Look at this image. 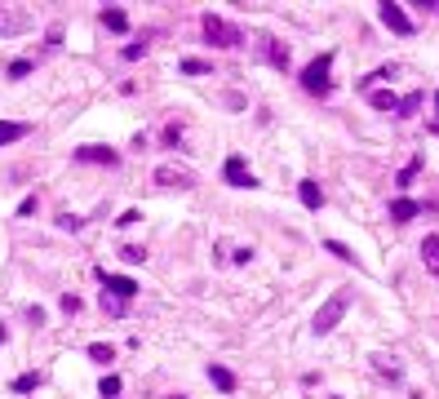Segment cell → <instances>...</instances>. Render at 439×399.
<instances>
[{"mask_svg":"<svg viewBox=\"0 0 439 399\" xmlns=\"http://www.w3.org/2000/svg\"><path fill=\"white\" fill-rule=\"evenodd\" d=\"M169 399H186V395H169Z\"/></svg>","mask_w":439,"mask_h":399,"instance_id":"obj_36","label":"cell"},{"mask_svg":"<svg viewBox=\"0 0 439 399\" xmlns=\"http://www.w3.org/2000/svg\"><path fill=\"white\" fill-rule=\"evenodd\" d=\"M142 53H147V45H125V49H120V58H125V62H138Z\"/></svg>","mask_w":439,"mask_h":399,"instance_id":"obj_29","label":"cell"},{"mask_svg":"<svg viewBox=\"0 0 439 399\" xmlns=\"http://www.w3.org/2000/svg\"><path fill=\"white\" fill-rule=\"evenodd\" d=\"M164 147H182V125H169V129H164Z\"/></svg>","mask_w":439,"mask_h":399,"instance_id":"obj_30","label":"cell"},{"mask_svg":"<svg viewBox=\"0 0 439 399\" xmlns=\"http://www.w3.org/2000/svg\"><path fill=\"white\" fill-rule=\"evenodd\" d=\"M36 213H40V200H36V195H27L23 204H18V217H36Z\"/></svg>","mask_w":439,"mask_h":399,"instance_id":"obj_27","label":"cell"},{"mask_svg":"<svg viewBox=\"0 0 439 399\" xmlns=\"http://www.w3.org/2000/svg\"><path fill=\"white\" fill-rule=\"evenodd\" d=\"M62 311H67V315H80V306H85V302L76 298V293H62V302H58Z\"/></svg>","mask_w":439,"mask_h":399,"instance_id":"obj_26","label":"cell"},{"mask_svg":"<svg viewBox=\"0 0 439 399\" xmlns=\"http://www.w3.org/2000/svg\"><path fill=\"white\" fill-rule=\"evenodd\" d=\"M204 71H213V66L200 58H182V75H204Z\"/></svg>","mask_w":439,"mask_h":399,"instance_id":"obj_25","label":"cell"},{"mask_svg":"<svg viewBox=\"0 0 439 399\" xmlns=\"http://www.w3.org/2000/svg\"><path fill=\"white\" fill-rule=\"evenodd\" d=\"M0 341H9V328L5 324H0Z\"/></svg>","mask_w":439,"mask_h":399,"instance_id":"obj_35","label":"cell"},{"mask_svg":"<svg viewBox=\"0 0 439 399\" xmlns=\"http://www.w3.org/2000/svg\"><path fill=\"white\" fill-rule=\"evenodd\" d=\"M5 75H9V80H27V75H32V62H27V58L9 62V66H5Z\"/></svg>","mask_w":439,"mask_h":399,"instance_id":"obj_20","label":"cell"},{"mask_svg":"<svg viewBox=\"0 0 439 399\" xmlns=\"http://www.w3.org/2000/svg\"><path fill=\"white\" fill-rule=\"evenodd\" d=\"M222 178H227L231 186H249V191H253V186H258V178L249 173L244 156H227V165H222Z\"/></svg>","mask_w":439,"mask_h":399,"instance_id":"obj_6","label":"cell"},{"mask_svg":"<svg viewBox=\"0 0 439 399\" xmlns=\"http://www.w3.org/2000/svg\"><path fill=\"white\" fill-rule=\"evenodd\" d=\"M395 71H399V66H395V62H386V66H377V71H373V80H390Z\"/></svg>","mask_w":439,"mask_h":399,"instance_id":"obj_32","label":"cell"},{"mask_svg":"<svg viewBox=\"0 0 439 399\" xmlns=\"http://www.w3.org/2000/svg\"><path fill=\"white\" fill-rule=\"evenodd\" d=\"M27 125H18V120H0V147H9V142H18V138H27Z\"/></svg>","mask_w":439,"mask_h":399,"instance_id":"obj_15","label":"cell"},{"mask_svg":"<svg viewBox=\"0 0 439 399\" xmlns=\"http://www.w3.org/2000/svg\"><path fill=\"white\" fill-rule=\"evenodd\" d=\"M297 200H302L306 208H320V204H324V191H320V182L302 178V182H297Z\"/></svg>","mask_w":439,"mask_h":399,"instance_id":"obj_10","label":"cell"},{"mask_svg":"<svg viewBox=\"0 0 439 399\" xmlns=\"http://www.w3.org/2000/svg\"><path fill=\"white\" fill-rule=\"evenodd\" d=\"M209 382L218 386L222 395H231V391H236V373H231V368H222V364H209Z\"/></svg>","mask_w":439,"mask_h":399,"instance_id":"obj_13","label":"cell"},{"mask_svg":"<svg viewBox=\"0 0 439 399\" xmlns=\"http://www.w3.org/2000/svg\"><path fill=\"white\" fill-rule=\"evenodd\" d=\"M324 249H329L333 258H342V262H355V253H351V249H347V244H342V240H324Z\"/></svg>","mask_w":439,"mask_h":399,"instance_id":"obj_23","label":"cell"},{"mask_svg":"<svg viewBox=\"0 0 439 399\" xmlns=\"http://www.w3.org/2000/svg\"><path fill=\"white\" fill-rule=\"evenodd\" d=\"M138 217H142V213H138V208H125V213H120V226H134Z\"/></svg>","mask_w":439,"mask_h":399,"instance_id":"obj_34","label":"cell"},{"mask_svg":"<svg viewBox=\"0 0 439 399\" xmlns=\"http://www.w3.org/2000/svg\"><path fill=\"white\" fill-rule=\"evenodd\" d=\"M40 382H45L40 373H23V377H14L9 391H14V395H32V391H40Z\"/></svg>","mask_w":439,"mask_h":399,"instance_id":"obj_16","label":"cell"},{"mask_svg":"<svg viewBox=\"0 0 439 399\" xmlns=\"http://www.w3.org/2000/svg\"><path fill=\"white\" fill-rule=\"evenodd\" d=\"M200 27H204V40L218 45V49H236V45H240V32H236V27H227L218 14H204Z\"/></svg>","mask_w":439,"mask_h":399,"instance_id":"obj_3","label":"cell"},{"mask_svg":"<svg viewBox=\"0 0 439 399\" xmlns=\"http://www.w3.org/2000/svg\"><path fill=\"white\" fill-rule=\"evenodd\" d=\"M413 178H417V160H413V165H408V169H404V173H399V178H395V182H399V186H408V182H413Z\"/></svg>","mask_w":439,"mask_h":399,"instance_id":"obj_33","label":"cell"},{"mask_svg":"<svg viewBox=\"0 0 439 399\" xmlns=\"http://www.w3.org/2000/svg\"><path fill=\"white\" fill-rule=\"evenodd\" d=\"M27 27V14H14V9H0V40L5 36H18Z\"/></svg>","mask_w":439,"mask_h":399,"instance_id":"obj_12","label":"cell"},{"mask_svg":"<svg viewBox=\"0 0 439 399\" xmlns=\"http://www.w3.org/2000/svg\"><path fill=\"white\" fill-rule=\"evenodd\" d=\"M258 53L275 66V71H288L293 66V53H288V45L284 40H275V36H258Z\"/></svg>","mask_w":439,"mask_h":399,"instance_id":"obj_4","label":"cell"},{"mask_svg":"<svg viewBox=\"0 0 439 399\" xmlns=\"http://www.w3.org/2000/svg\"><path fill=\"white\" fill-rule=\"evenodd\" d=\"M98 391H102V399H120V391H125V382H120V377L111 373V377H102V382H98Z\"/></svg>","mask_w":439,"mask_h":399,"instance_id":"obj_18","label":"cell"},{"mask_svg":"<svg viewBox=\"0 0 439 399\" xmlns=\"http://www.w3.org/2000/svg\"><path fill=\"white\" fill-rule=\"evenodd\" d=\"M98 280H102V293H111V298H120V302L138 298V280H129V275H107V271H98Z\"/></svg>","mask_w":439,"mask_h":399,"instance_id":"obj_5","label":"cell"},{"mask_svg":"<svg viewBox=\"0 0 439 399\" xmlns=\"http://www.w3.org/2000/svg\"><path fill=\"white\" fill-rule=\"evenodd\" d=\"M422 262H426L431 275H439V235H426L422 240Z\"/></svg>","mask_w":439,"mask_h":399,"instance_id":"obj_14","label":"cell"},{"mask_svg":"<svg viewBox=\"0 0 439 399\" xmlns=\"http://www.w3.org/2000/svg\"><path fill=\"white\" fill-rule=\"evenodd\" d=\"M390 217H395V222H413L417 213H422V204H417V200H390V208H386Z\"/></svg>","mask_w":439,"mask_h":399,"instance_id":"obj_11","label":"cell"},{"mask_svg":"<svg viewBox=\"0 0 439 399\" xmlns=\"http://www.w3.org/2000/svg\"><path fill=\"white\" fill-rule=\"evenodd\" d=\"M347 306H351V289H338L320 311H315V324H311V328L320 332V337H324V332H333V328H338V319L347 315Z\"/></svg>","mask_w":439,"mask_h":399,"instance_id":"obj_2","label":"cell"},{"mask_svg":"<svg viewBox=\"0 0 439 399\" xmlns=\"http://www.w3.org/2000/svg\"><path fill=\"white\" fill-rule=\"evenodd\" d=\"M377 14H381V23H386L395 36H413V23H408V14L395 5V0H381V9H377Z\"/></svg>","mask_w":439,"mask_h":399,"instance_id":"obj_7","label":"cell"},{"mask_svg":"<svg viewBox=\"0 0 439 399\" xmlns=\"http://www.w3.org/2000/svg\"><path fill=\"white\" fill-rule=\"evenodd\" d=\"M155 182H160V186H182V191H191L195 178H191V169H182V165H160V169H155Z\"/></svg>","mask_w":439,"mask_h":399,"instance_id":"obj_8","label":"cell"},{"mask_svg":"<svg viewBox=\"0 0 439 399\" xmlns=\"http://www.w3.org/2000/svg\"><path fill=\"white\" fill-rule=\"evenodd\" d=\"M120 258H125L129 266H138V262H147V249H138V244H125V249H120Z\"/></svg>","mask_w":439,"mask_h":399,"instance_id":"obj_24","label":"cell"},{"mask_svg":"<svg viewBox=\"0 0 439 399\" xmlns=\"http://www.w3.org/2000/svg\"><path fill=\"white\" fill-rule=\"evenodd\" d=\"M417 102H422V93H408V98L399 102V116H413V111H417Z\"/></svg>","mask_w":439,"mask_h":399,"instance_id":"obj_31","label":"cell"},{"mask_svg":"<svg viewBox=\"0 0 439 399\" xmlns=\"http://www.w3.org/2000/svg\"><path fill=\"white\" fill-rule=\"evenodd\" d=\"M329 66H333V53H320V58H311V62H306V71H302V89H306V93H315V98H329V89H333Z\"/></svg>","mask_w":439,"mask_h":399,"instance_id":"obj_1","label":"cell"},{"mask_svg":"<svg viewBox=\"0 0 439 399\" xmlns=\"http://www.w3.org/2000/svg\"><path fill=\"white\" fill-rule=\"evenodd\" d=\"M373 107L377 111H399V98L395 93H373Z\"/></svg>","mask_w":439,"mask_h":399,"instance_id":"obj_22","label":"cell"},{"mask_svg":"<svg viewBox=\"0 0 439 399\" xmlns=\"http://www.w3.org/2000/svg\"><path fill=\"white\" fill-rule=\"evenodd\" d=\"M435 107H439V93H435Z\"/></svg>","mask_w":439,"mask_h":399,"instance_id":"obj_37","label":"cell"},{"mask_svg":"<svg viewBox=\"0 0 439 399\" xmlns=\"http://www.w3.org/2000/svg\"><path fill=\"white\" fill-rule=\"evenodd\" d=\"M89 359H93V364H111V359H116V350H111L107 341H93V346H89Z\"/></svg>","mask_w":439,"mask_h":399,"instance_id":"obj_19","label":"cell"},{"mask_svg":"<svg viewBox=\"0 0 439 399\" xmlns=\"http://www.w3.org/2000/svg\"><path fill=\"white\" fill-rule=\"evenodd\" d=\"M373 364H377V373H390V377H399V364H395V359H386V355H373Z\"/></svg>","mask_w":439,"mask_h":399,"instance_id":"obj_28","label":"cell"},{"mask_svg":"<svg viewBox=\"0 0 439 399\" xmlns=\"http://www.w3.org/2000/svg\"><path fill=\"white\" fill-rule=\"evenodd\" d=\"M76 160H80V165H116V151H111V147H76Z\"/></svg>","mask_w":439,"mask_h":399,"instance_id":"obj_9","label":"cell"},{"mask_svg":"<svg viewBox=\"0 0 439 399\" xmlns=\"http://www.w3.org/2000/svg\"><path fill=\"white\" fill-rule=\"evenodd\" d=\"M102 23H107L111 32H129V14H125V9H102Z\"/></svg>","mask_w":439,"mask_h":399,"instance_id":"obj_17","label":"cell"},{"mask_svg":"<svg viewBox=\"0 0 439 399\" xmlns=\"http://www.w3.org/2000/svg\"><path fill=\"white\" fill-rule=\"evenodd\" d=\"M102 311H107L111 319H120V315H125V302H120V298H111V293H102Z\"/></svg>","mask_w":439,"mask_h":399,"instance_id":"obj_21","label":"cell"}]
</instances>
